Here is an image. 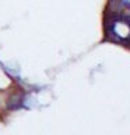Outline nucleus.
<instances>
[{
    "mask_svg": "<svg viewBox=\"0 0 130 135\" xmlns=\"http://www.w3.org/2000/svg\"><path fill=\"white\" fill-rule=\"evenodd\" d=\"M112 34L122 41L130 40V23L126 20H116L112 24Z\"/></svg>",
    "mask_w": 130,
    "mask_h": 135,
    "instance_id": "f257e3e1",
    "label": "nucleus"
},
{
    "mask_svg": "<svg viewBox=\"0 0 130 135\" xmlns=\"http://www.w3.org/2000/svg\"><path fill=\"white\" fill-rule=\"evenodd\" d=\"M123 2V4H126L127 7H130V0H122Z\"/></svg>",
    "mask_w": 130,
    "mask_h": 135,
    "instance_id": "f03ea898",
    "label": "nucleus"
}]
</instances>
